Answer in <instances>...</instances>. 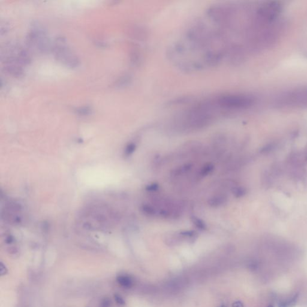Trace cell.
Listing matches in <instances>:
<instances>
[{
	"instance_id": "cell-4",
	"label": "cell",
	"mask_w": 307,
	"mask_h": 307,
	"mask_svg": "<svg viewBox=\"0 0 307 307\" xmlns=\"http://www.w3.org/2000/svg\"><path fill=\"white\" fill-rule=\"evenodd\" d=\"M117 281L119 284H121L122 286L124 287L128 288L132 286V280L130 279V278H129L127 276H125V275L119 276L117 278Z\"/></svg>"
},
{
	"instance_id": "cell-5",
	"label": "cell",
	"mask_w": 307,
	"mask_h": 307,
	"mask_svg": "<svg viewBox=\"0 0 307 307\" xmlns=\"http://www.w3.org/2000/svg\"><path fill=\"white\" fill-rule=\"evenodd\" d=\"M191 221H192L194 225L200 230H205L207 227V224H205V223L202 220H201L200 218L197 217V216H193L191 218Z\"/></svg>"
},
{
	"instance_id": "cell-10",
	"label": "cell",
	"mask_w": 307,
	"mask_h": 307,
	"mask_svg": "<svg viewBox=\"0 0 307 307\" xmlns=\"http://www.w3.org/2000/svg\"><path fill=\"white\" fill-rule=\"evenodd\" d=\"M214 166L212 165H207V166L203 167V168L202 169L201 171V174L202 176H206L207 174H209L213 170Z\"/></svg>"
},
{
	"instance_id": "cell-18",
	"label": "cell",
	"mask_w": 307,
	"mask_h": 307,
	"mask_svg": "<svg viewBox=\"0 0 307 307\" xmlns=\"http://www.w3.org/2000/svg\"><path fill=\"white\" fill-rule=\"evenodd\" d=\"M223 307V306H222V307Z\"/></svg>"
},
{
	"instance_id": "cell-17",
	"label": "cell",
	"mask_w": 307,
	"mask_h": 307,
	"mask_svg": "<svg viewBox=\"0 0 307 307\" xmlns=\"http://www.w3.org/2000/svg\"><path fill=\"white\" fill-rule=\"evenodd\" d=\"M273 307V306H272V305H270V306H269V307Z\"/></svg>"
},
{
	"instance_id": "cell-13",
	"label": "cell",
	"mask_w": 307,
	"mask_h": 307,
	"mask_svg": "<svg viewBox=\"0 0 307 307\" xmlns=\"http://www.w3.org/2000/svg\"><path fill=\"white\" fill-rule=\"evenodd\" d=\"M115 300H116V303L118 304L119 305H124L125 304L124 300L123 299V298H121L119 295H115Z\"/></svg>"
},
{
	"instance_id": "cell-2",
	"label": "cell",
	"mask_w": 307,
	"mask_h": 307,
	"mask_svg": "<svg viewBox=\"0 0 307 307\" xmlns=\"http://www.w3.org/2000/svg\"><path fill=\"white\" fill-rule=\"evenodd\" d=\"M29 44L40 52H46L51 48L47 34L40 25H34L28 34Z\"/></svg>"
},
{
	"instance_id": "cell-11",
	"label": "cell",
	"mask_w": 307,
	"mask_h": 307,
	"mask_svg": "<svg viewBox=\"0 0 307 307\" xmlns=\"http://www.w3.org/2000/svg\"><path fill=\"white\" fill-rule=\"evenodd\" d=\"M158 188H159V185L156 183L150 184L146 187L147 190L150 191H157Z\"/></svg>"
},
{
	"instance_id": "cell-1",
	"label": "cell",
	"mask_w": 307,
	"mask_h": 307,
	"mask_svg": "<svg viewBox=\"0 0 307 307\" xmlns=\"http://www.w3.org/2000/svg\"><path fill=\"white\" fill-rule=\"evenodd\" d=\"M52 49L55 57L59 62L72 68L78 66L79 58L67 44L64 39H57Z\"/></svg>"
},
{
	"instance_id": "cell-9",
	"label": "cell",
	"mask_w": 307,
	"mask_h": 307,
	"mask_svg": "<svg viewBox=\"0 0 307 307\" xmlns=\"http://www.w3.org/2000/svg\"><path fill=\"white\" fill-rule=\"evenodd\" d=\"M296 302V296L292 298L291 299L283 301L279 304V307H293Z\"/></svg>"
},
{
	"instance_id": "cell-7",
	"label": "cell",
	"mask_w": 307,
	"mask_h": 307,
	"mask_svg": "<svg viewBox=\"0 0 307 307\" xmlns=\"http://www.w3.org/2000/svg\"><path fill=\"white\" fill-rule=\"evenodd\" d=\"M247 189L244 187H237L233 188V193L236 198H241L247 194Z\"/></svg>"
},
{
	"instance_id": "cell-16",
	"label": "cell",
	"mask_w": 307,
	"mask_h": 307,
	"mask_svg": "<svg viewBox=\"0 0 307 307\" xmlns=\"http://www.w3.org/2000/svg\"><path fill=\"white\" fill-rule=\"evenodd\" d=\"M110 302L109 301H108V300L105 299L104 302H103L102 303V307H109V305H110Z\"/></svg>"
},
{
	"instance_id": "cell-3",
	"label": "cell",
	"mask_w": 307,
	"mask_h": 307,
	"mask_svg": "<svg viewBox=\"0 0 307 307\" xmlns=\"http://www.w3.org/2000/svg\"><path fill=\"white\" fill-rule=\"evenodd\" d=\"M227 202V198L222 194H217L212 196L208 202L209 204L214 207L223 205Z\"/></svg>"
},
{
	"instance_id": "cell-12",
	"label": "cell",
	"mask_w": 307,
	"mask_h": 307,
	"mask_svg": "<svg viewBox=\"0 0 307 307\" xmlns=\"http://www.w3.org/2000/svg\"><path fill=\"white\" fill-rule=\"evenodd\" d=\"M135 149H136V145L133 143H131L127 147L125 153L127 155H130L133 153Z\"/></svg>"
},
{
	"instance_id": "cell-14",
	"label": "cell",
	"mask_w": 307,
	"mask_h": 307,
	"mask_svg": "<svg viewBox=\"0 0 307 307\" xmlns=\"http://www.w3.org/2000/svg\"><path fill=\"white\" fill-rule=\"evenodd\" d=\"M1 275H4L5 274H6V273L7 272V269L6 268V267L5 266L3 265L2 263L1 264Z\"/></svg>"
},
{
	"instance_id": "cell-8",
	"label": "cell",
	"mask_w": 307,
	"mask_h": 307,
	"mask_svg": "<svg viewBox=\"0 0 307 307\" xmlns=\"http://www.w3.org/2000/svg\"><path fill=\"white\" fill-rule=\"evenodd\" d=\"M142 212L148 215V216H152L156 214V210L155 208L150 206L149 205H144L142 207Z\"/></svg>"
},
{
	"instance_id": "cell-6",
	"label": "cell",
	"mask_w": 307,
	"mask_h": 307,
	"mask_svg": "<svg viewBox=\"0 0 307 307\" xmlns=\"http://www.w3.org/2000/svg\"><path fill=\"white\" fill-rule=\"evenodd\" d=\"M76 113L80 116H87L92 113V109L90 106H82L75 110Z\"/></svg>"
},
{
	"instance_id": "cell-15",
	"label": "cell",
	"mask_w": 307,
	"mask_h": 307,
	"mask_svg": "<svg viewBox=\"0 0 307 307\" xmlns=\"http://www.w3.org/2000/svg\"><path fill=\"white\" fill-rule=\"evenodd\" d=\"M233 307H243V304L240 301L235 302L232 304Z\"/></svg>"
}]
</instances>
